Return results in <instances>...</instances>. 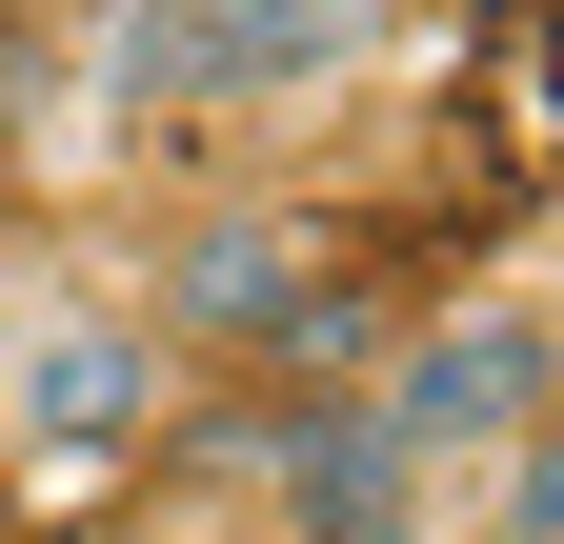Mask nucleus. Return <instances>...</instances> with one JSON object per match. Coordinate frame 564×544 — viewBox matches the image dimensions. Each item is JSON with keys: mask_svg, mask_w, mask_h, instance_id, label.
Masks as SVG:
<instances>
[{"mask_svg": "<svg viewBox=\"0 0 564 544\" xmlns=\"http://www.w3.org/2000/svg\"><path fill=\"white\" fill-rule=\"evenodd\" d=\"M182 424V363L121 262H0V444L21 464H121Z\"/></svg>", "mask_w": 564, "mask_h": 544, "instance_id": "nucleus-2", "label": "nucleus"}, {"mask_svg": "<svg viewBox=\"0 0 564 544\" xmlns=\"http://www.w3.org/2000/svg\"><path fill=\"white\" fill-rule=\"evenodd\" d=\"M484 544H564V424L505 464V485H484Z\"/></svg>", "mask_w": 564, "mask_h": 544, "instance_id": "nucleus-5", "label": "nucleus"}, {"mask_svg": "<svg viewBox=\"0 0 564 544\" xmlns=\"http://www.w3.org/2000/svg\"><path fill=\"white\" fill-rule=\"evenodd\" d=\"M121 283H141V323H162L182 383H343V363L383 344V323L343 303V242L303 222V182H223V202H182Z\"/></svg>", "mask_w": 564, "mask_h": 544, "instance_id": "nucleus-1", "label": "nucleus"}, {"mask_svg": "<svg viewBox=\"0 0 564 544\" xmlns=\"http://www.w3.org/2000/svg\"><path fill=\"white\" fill-rule=\"evenodd\" d=\"M364 424L423 464V485H505V464L564 424V303H544V283H484V303H444L423 344H383Z\"/></svg>", "mask_w": 564, "mask_h": 544, "instance_id": "nucleus-4", "label": "nucleus"}, {"mask_svg": "<svg viewBox=\"0 0 564 544\" xmlns=\"http://www.w3.org/2000/svg\"><path fill=\"white\" fill-rule=\"evenodd\" d=\"M403 0H121L101 21V101L121 121H282L323 81H364Z\"/></svg>", "mask_w": 564, "mask_h": 544, "instance_id": "nucleus-3", "label": "nucleus"}]
</instances>
